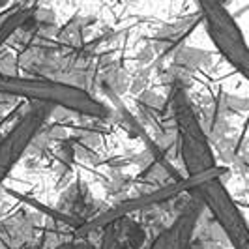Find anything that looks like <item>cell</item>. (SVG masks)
Returning a JSON list of instances; mask_svg holds the SVG:
<instances>
[{
  "label": "cell",
  "mask_w": 249,
  "mask_h": 249,
  "mask_svg": "<svg viewBox=\"0 0 249 249\" xmlns=\"http://www.w3.org/2000/svg\"><path fill=\"white\" fill-rule=\"evenodd\" d=\"M204 206L191 195L187 204L178 212L175 219L152 238L148 249H193L195 232L200 225Z\"/></svg>",
  "instance_id": "5b68a950"
},
{
  "label": "cell",
  "mask_w": 249,
  "mask_h": 249,
  "mask_svg": "<svg viewBox=\"0 0 249 249\" xmlns=\"http://www.w3.org/2000/svg\"><path fill=\"white\" fill-rule=\"evenodd\" d=\"M0 96L28 101L30 105L60 107L90 118H105L107 107L83 88L49 79L0 73Z\"/></svg>",
  "instance_id": "6da1fadb"
},
{
  "label": "cell",
  "mask_w": 249,
  "mask_h": 249,
  "mask_svg": "<svg viewBox=\"0 0 249 249\" xmlns=\"http://www.w3.org/2000/svg\"><path fill=\"white\" fill-rule=\"evenodd\" d=\"M200 19L215 49L227 62L249 81V43L236 21L219 4H199Z\"/></svg>",
  "instance_id": "3957f363"
},
{
  "label": "cell",
  "mask_w": 249,
  "mask_h": 249,
  "mask_svg": "<svg viewBox=\"0 0 249 249\" xmlns=\"http://www.w3.org/2000/svg\"><path fill=\"white\" fill-rule=\"evenodd\" d=\"M53 112V107L45 105H28L15 122L0 135V186L10 176L13 167L25 156L30 144L36 141L41 127Z\"/></svg>",
  "instance_id": "277c9868"
},
{
  "label": "cell",
  "mask_w": 249,
  "mask_h": 249,
  "mask_svg": "<svg viewBox=\"0 0 249 249\" xmlns=\"http://www.w3.org/2000/svg\"><path fill=\"white\" fill-rule=\"evenodd\" d=\"M193 249H199V246H197V244H195V248H193Z\"/></svg>",
  "instance_id": "8992f818"
},
{
  "label": "cell",
  "mask_w": 249,
  "mask_h": 249,
  "mask_svg": "<svg viewBox=\"0 0 249 249\" xmlns=\"http://www.w3.org/2000/svg\"><path fill=\"white\" fill-rule=\"evenodd\" d=\"M171 111L176 125V144L182 160L184 175L200 176L217 167L210 139L200 124L197 111L186 92V87L176 81L171 87Z\"/></svg>",
  "instance_id": "7a4b0ae2"
}]
</instances>
